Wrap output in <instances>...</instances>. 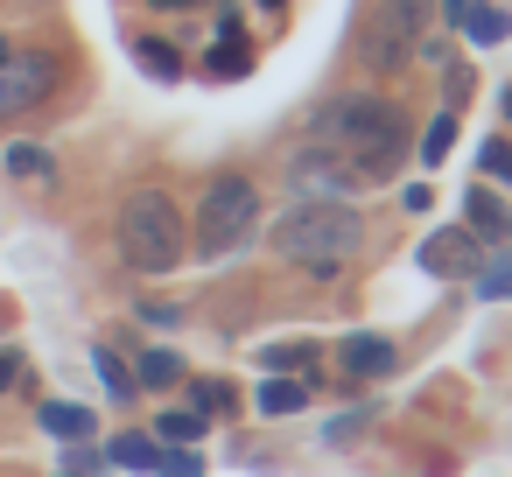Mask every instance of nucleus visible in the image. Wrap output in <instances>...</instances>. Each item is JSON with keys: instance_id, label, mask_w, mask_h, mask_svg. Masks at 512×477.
<instances>
[{"instance_id": "nucleus-1", "label": "nucleus", "mask_w": 512, "mask_h": 477, "mask_svg": "<svg viewBox=\"0 0 512 477\" xmlns=\"http://www.w3.org/2000/svg\"><path fill=\"white\" fill-rule=\"evenodd\" d=\"M316 141L351 169V183L365 190V183H386L400 162H407V141H414V127H407V113L393 106V99H379V92H351V99H337L323 120H316Z\"/></svg>"}, {"instance_id": "nucleus-2", "label": "nucleus", "mask_w": 512, "mask_h": 477, "mask_svg": "<svg viewBox=\"0 0 512 477\" xmlns=\"http://www.w3.org/2000/svg\"><path fill=\"white\" fill-rule=\"evenodd\" d=\"M358 246H365V225H358V211H344V204H295L281 225H274V253L281 260H295L302 274H344L351 260H358Z\"/></svg>"}, {"instance_id": "nucleus-3", "label": "nucleus", "mask_w": 512, "mask_h": 477, "mask_svg": "<svg viewBox=\"0 0 512 477\" xmlns=\"http://www.w3.org/2000/svg\"><path fill=\"white\" fill-rule=\"evenodd\" d=\"M120 253H127L134 274H169V267H183V253H190L183 211H176L162 190H134V197L120 204Z\"/></svg>"}, {"instance_id": "nucleus-4", "label": "nucleus", "mask_w": 512, "mask_h": 477, "mask_svg": "<svg viewBox=\"0 0 512 477\" xmlns=\"http://www.w3.org/2000/svg\"><path fill=\"white\" fill-rule=\"evenodd\" d=\"M253 232H260V190L246 176H218L197 197V253L204 260H232Z\"/></svg>"}, {"instance_id": "nucleus-5", "label": "nucleus", "mask_w": 512, "mask_h": 477, "mask_svg": "<svg viewBox=\"0 0 512 477\" xmlns=\"http://www.w3.org/2000/svg\"><path fill=\"white\" fill-rule=\"evenodd\" d=\"M421 36H428V0H379L358 36V57H365V71H400Z\"/></svg>"}, {"instance_id": "nucleus-6", "label": "nucleus", "mask_w": 512, "mask_h": 477, "mask_svg": "<svg viewBox=\"0 0 512 477\" xmlns=\"http://www.w3.org/2000/svg\"><path fill=\"white\" fill-rule=\"evenodd\" d=\"M50 85H57V64H50V57H8V64H0V120L43 106Z\"/></svg>"}, {"instance_id": "nucleus-7", "label": "nucleus", "mask_w": 512, "mask_h": 477, "mask_svg": "<svg viewBox=\"0 0 512 477\" xmlns=\"http://www.w3.org/2000/svg\"><path fill=\"white\" fill-rule=\"evenodd\" d=\"M288 176H295V190H309V204H337L344 190H358V183H351V169H344L323 141H309V148L288 162Z\"/></svg>"}, {"instance_id": "nucleus-8", "label": "nucleus", "mask_w": 512, "mask_h": 477, "mask_svg": "<svg viewBox=\"0 0 512 477\" xmlns=\"http://www.w3.org/2000/svg\"><path fill=\"white\" fill-rule=\"evenodd\" d=\"M477 246H484V239H470V225H463V232H435V239L421 246V267L442 274V281H449V274H470V267H477Z\"/></svg>"}, {"instance_id": "nucleus-9", "label": "nucleus", "mask_w": 512, "mask_h": 477, "mask_svg": "<svg viewBox=\"0 0 512 477\" xmlns=\"http://www.w3.org/2000/svg\"><path fill=\"white\" fill-rule=\"evenodd\" d=\"M344 372L351 379H379V372H393V344L386 337H344Z\"/></svg>"}, {"instance_id": "nucleus-10", "label": "nucleus", "mask_w": 512, "mask_h": 477, "mask_svg": "<svg viewBox=\"0 0 512 477\" xmlns=\"http://www.w3.org/2000/svg\"><path fill=\"white\" fill-rule=\"evenodd\" d=\"M470 232H477V239H512V211H505L491 190H470Z\"/></svg>"}, {"instance_id": "nucleus-11", "label": "nucleus", "mask_w": 512, "mask_h": 477, "mask_svg": "<svg viewBox=\"0 0 512 477\" xmlns=\"http://www.w3.org/2000/svg\"><path fill=\"white\" fill-rule=\"evenodd\" d=\"M43 428L64 435V442H85V435H92V407H78V400H50V407H43Z\"/></svg>"}, {"instance_id": "nucleus-12", "label": "nucleus", "mask_w": 512, "mask_h": 477, "mask_svg": "<svg viewBox=\"0 0 512 477\" xmlns=\"http://www.w3.org/2000/svg\"><path fill=\"white\" fill-rule=\"evenodd\" d=\"M8 176H22V183H50V176H57V162H50V148L15 141V148H8Z\"/></svg>"}, {"instance_id": "nucleus-13", "label": "nucleus", "mask_w": 512, "mask_h": 477, "mask_svg": "<svg viewBox=\"0 0 512 477\" xmlns=\"http://www.w3.org/2000/svg\"><path fill=\"white\" fill-rule=\"evenodd\" d=\"M456 29H463L470 43H505V29H512V22H505V8H463V22H456Z\"/></svg>"}, {"instance_id": "nucleus-14", "label": "nucleus", "mask_w": 512, "mask_h": 477, "mask_svg": "<svg viewBox=\"0 0 512 477\" xmlns=\"http://www.w3.org/2000/svg\"><path fill=\"white\" fill-rule=\"evenodd\" d=\"M309 393H302V379H288V372H274L267 386H260V414H295Z\"/></svg>"}, {"instance_id": "nucleus-15", "label": "nucleus", "mask_w": 512, "mask_h": 477, "mask_svg": "<svg viewBox=\"0 0 512 477\" xmlns=\"http://www.w3.org/2000/svg\"><path fill=\"white\" fill-rule=\"evenodd\" d=\"M92 365H99V379H106V393H113V400H134V372L120 365V351H106V344H99V351H92Z\"/></svg>"}, {"instance_id": "nucleus-16", "label": "nucleus", "mask_w": 512, "mask_h": 477, "mask_svg": "<svg viewBox=\"0 0 512 477\" xmlns=\"http://www.w3.org/2000/svg\"><path fill=\"white\" fill-rule=\"evenodd\" d=\"M477 295L484 302H512V253H498L491 267H477Z\"/></svg>"}, {"instance_id": "nucleus-17", "label": "nucleus", "mask_w": 512, "mask_h": 477, "mask_svg": "<svg viewBox=\"0 0 512 477\" xmlns=\"http://www.w3.org/2000/svg\"><path fill=\"white\" fill-rule=\"evenodd\" d=\"M449 148H456V113H435L428 134H421V162H442Z\"/></svg>"}, {"instance_id": "nucleus-18", "label": "nucleus", "mask_w": 512, "mask_h": 477, "mask_svg": "<svg viewBox=\"0 0 512 477\" xmlns=\"http://www.w3.org/2000/svg\"><path fill=\"white\" fill-rule=\"evenodd\" d=\"M134 379H141V386H176V379H183V358H176V351H148Z\"/></svg>"}, {"instance_id": "nucleus-19", "label": "nucleus", "mask_w": 512, "mask_h": 477, "mask_svg": "<svg viewBox=\"0 0 512 477\" xmlns=\"http://www.w3.org/2000/svg\"><path fill=\"white\" fill-rule=\"evenodd\" d=\"M197 435H204V414L197 407H169L162 414V442H190L197 449Z\"/></svg>"}, {"instance_id": "nucleus-20", "label": "nucleus", "mask_w": 512, "mask_h": 477, "mask_svg": "<svg viewBox=\"0 0 512 477\" xmlns=\"http://www.w3.org/2000/svg\"><path fill=\"white\" fill-rule=\"evenodd\" d=\"M253 57H246V43L239 36H218V50H211V78H239Z\"/></svg>"}, {"instance_id": "nucleus-21", "label": "nucleus", "mask_w": 512, "mask_h": 477, "mask_svg": "<svg viewBox=\"0 0 512 477\" xmlns=\"http://www.w3.org/2000/svg\"><path fill=\"white\" fill-rule=\"evenodd\" d=\"M106 456H113V463H127V470H155V442H148V435H120Z\"/></svg>"}, {"instance_id": "nucleus-22", "label": "nucleus", "mask_w": 512, "mask_h": 477, "mask_svg": "<svg viewBox=\"0 0 512 477\" xmlns=\"http://www.w3.org/2000/svg\"><path fill=\"white\" fill-rule=\"evenodd\" d=\"M134 57H141L155 78H183V57H176L169 43H134Z\"/></svg>"}, {"instance_id": "nucleus-23", "label": "nucleus", "mask_w": 512, "mask_h": 477, "mask_svg": "<svg viewBox=\"0 0 512 477\" xmlns=\"http://www.w3.org/2000/svg\"><path fill=\"white\" fill-rule=\"evenodd\" d=\"M155 470H162V477H204L197 449H183V442H176V449H155Z\"/></svg>"}, {"instance_id": "nucleus-24", "label": "nucleus", "mask_w": 512, "mask_h": 477, "mask_svg": "<svg viewBox=\"0 0 512 477\" xmlns=\"http://www.w3.org/2000/svg\"><path fill=\"white\" fill-rule=\"evenodd\" d=\"M295 365L309 372V344H274L267 351V372H295Z\"/></svg>"}, {"instance_id": "nucleus-25", "label": "nucleus", "mask_w": 512, "mask_h": 477, "mask_svg": "<svg viewBox=\"0 0 512 477\" xmlns=\"http://www.w3.org/2000/svg\"><path fill=\"white\" fill-rule=\"evenodd\" d=\"M484 169H491L498 183H512V141H484Z\"/></svg>"}, {"instance_id": "nucleus-26", "label": "nucleus", "mask_w": 512, "mask_h": 477, "mask_svg": "<svg viewBox=\"0 0 512 477\" xmlns=\"http://www.w3.org/2000/svg\"><path fill=\"white\" fill-rule=\"evenodd\" d=\"M190 400H204V407H225V400H232V386H218V379H197V386H190Z\"/></svg>"}, {"instance_id": "nucleus-27", "label": "nucleus", "mask_w": 512, "mask_h": 477, "mask_svg": "<svg viewBox=\"0 0 512 477\" xmlns=\"http://www.w3.org/2000/svg\"><path fill=\"white\" fill-rule=\"evenodd\" d=\"M15 379H22V358H15V351H0V393H8Z\"/></svg>"}, {"instance_id": "nucleus-28", "label": "nucleus", "mask_w": 512, "mask_h": 477, "mask_svg": "<svg viewBox=\"0 0 512 477\" xmlns=\"http://www.w3.org/2000/svg\"><path fill=\"white\" fill-rule=\"evenodd\" d=\"M442 8H449V22H463V8H470V0H442Z\"/></svg>"}, {"instance_id": "nucleus-29", "label": "nucleus", "mask_w": 512, "mask_h": 477, "mask_svg": "<svg viewBox=\"0 0 512 477\" xmlns=\"http://www.w3.org/2000/svg\"><path fill=\"white\" fill-rule=\"evenodd\" d=\"M8 57H15V50H8V36H0V64H8Z\"/></svg>"}, {"instance_id": "nucleus-30", "label": "nucleus", "mask_w": 512, "mask_h": 477, "mask_svg": "<svg viewBox=\"0 0 512 477\" xmlns=\"http://www.w3.org/2000/svg\"><path fill=\"white\" fill-rule=\"evenodd\" d=\"M162 8H190V0H162Z\"/></svg>"}, {"instance_id": "nucleus-31", "label": "nucleus", "mask_w": 512, "mask_h": 477, "mask_svg": "<svg viewBox=\"0 0 512 477\" xmlns=\"http://www.w3.org/2000/svg\"><path fill=\"white\" fill-rule=\"evenodd\" d=\"M267 8H288V0H267Z\"/></svg>"}, {"instance_id": "nucleus-32", "label": "nucleus", "mask_w": 512, "mask_h": 477, "mask_svg": "<svg viewBox=\"0 0 512 477\" xmlns=\"http://www.w3.org/2000/svg\"><path fill=\"white\" fill-rule=\"evenodd\" d=\"M57 477H78V470H57Z\"/></svg>"}, {"instance_id": "nucleus-33", "label": "nucleus", "mask_w": 512, "mask_h": 477, "mask_svg": "<svg viewBox=\"0 0 512 477\" xmlns=\"http://www.w3.org/2000/svg\"><path fill=\"white\" fill-rule=\"evenodd\" d=\"M505 113H512V92H505Z\"/></svg>"}]
</instances>
